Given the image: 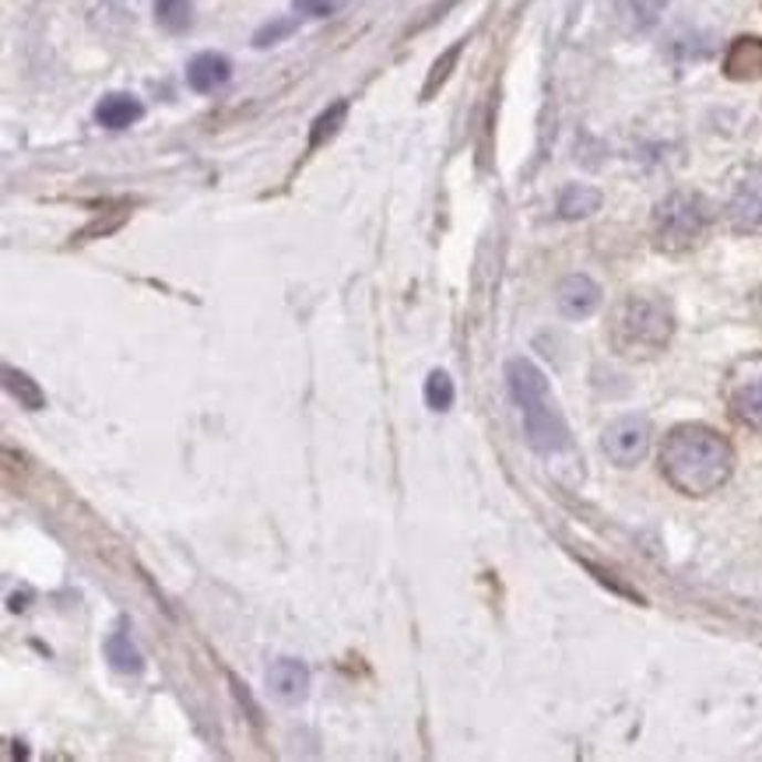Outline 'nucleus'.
<instances>
[{"label":"nucleus","instance_id":"nucleus-1","mask_svg":"<svg viewBox=\"0 0 762 762\" xmlns=\"http://www.w3.org/2000/svg\"><path fill=\"white\" fill-rule=\"evenodd\" d=\"M734 471V450L724 436L710 426L681 422L665 436L660 447V474H665L681 495L703 499L717 492Z\"/></svg>","mask_w":762,"mask_h":762},{"label":"nucleus","instance_id":"nucleus-2","mask_svg":"<svg viewBox=\"0 0 762 762\" xmlns=\"http://www.w3.org/2000/svg\"><path fill=\"white\" fill-rule=\"evenodd\" d=\"M507 384L510 394L524 415V432L528 443L537 453H559L570 447V429L563 422V415L555 411L549 397V379L531 358H510L507 363Z\"/></svg>","mask_w":762,"mask_h":762},{"label":"nucleus","instance_id":"nucleus-3","mask_svg":"<svg viewBox=\"0 0 762 762\" xmlns=\"http://www.w3.org/2000/svg\"><path fill=\"white\" fill-rule=\"evenodd\" d=\"M671 334H675V316L665 299H654V295H633L612 316V345L626 358L665 352Z\"/></svg>","mask_w":762,"mask_h":762},{"label":"nucleus","instance_id":"nucleus-4","mask_svg":"<svg viewBox=\"0 0 762 762\" xmlns=\"http://www.w3.org/2000/svg\"><path fill=\"white\" fill-rule=\"evenodd\" d=\"M710 205L696 190H675L654 208V247L660 253H686L703 239Z\"/></svg>","mask_w":762,"mask_h":762},{"label":"nucleus","instance_id":"nucleus-5","mask_svg":"<svg viewBox=\"0 0 762 762\" xmlns=\"http://www.w3.org/2000/svg\"><path fill=\"white\" fill-rule=\"evenodd\" d=\"M728 408L741 426L762 432V352L738 358L724 379Z\"/></svg>","mask_w":762,"mask_h":762},{"label":"nucleus","instance_id":"nucleus-6","mask_svg":"<svg viewBox=\"0 0 762 762\" xmlns=\"http://www.w3.org/2000/svg\"><path fill=\"white\" fill-rule=\"evenodd\" d=\"M601 450H605V457L618 468L639 464V460H644L647 450H650V422H647V418H639V415L618 418V422H612L605 429V436H601Z\"/></svg>","mask_w":762,"mask_h":762},{"label":"nucleus","instance_id":"nucleus-7","mask_svg":"<svg viewBox=\"0 0 762 762\" xmlns=\"http://www.w3.org/2000/svg\"><path fill=\"white\" fill-rule=\"evenodd\" d=\"M728 222L734 232H762V169H749L728 197Z\"/></svg>","mask_w":762,"mask_h":762},{"label":"nucleus","instance_id":"nucleus-8","mask_svg":"<svg viewBox=\"0 0 762 762\" xmlns=\"http://www.w3.org/2000/svg\"><path fill=\"white\" fill-rule=\"evenodd\" d=\"M268 689L278 703H289V707L303 703L306 692H310V668L295 657L274 660V665L268 668Z\"/></svg>","mask_w":762,"mask_h":762},{"label":"nucleus","instance_id":"nucleus-9","mask_svg":"<svg viewBox=\"0 0 762 762\" xmlns=\"http://www.w3.org/2000/svg\"><path fill=\"white\" fill-rule=\"evenodd\" d=\"M555 303H559V313H563V316L584 320L601 306V289H597V282H591L587 274H570V278L559 282Z\"/></svg>","mask_w":762,"mask_h":762},{"label":"nucleus","instance_id":"nucleus-10","mask_svg":"<svg viewBox=\"0 0 762 762\" xmlns=\"http://www.w3.org/2000/svg\"><path fill=\"white\" fill-rule=\"evenodd\" d=\"M724 74L731 82H755V77H762V39L755 35L734 39L724 56Z\"/></svg>","mask_w":762,"mask_h":762},{"label":"nucleus","instance_id":"nucleus-11","mask_svg":"<svg viewBox=\"0 0 762 762\" xmlns=\"http://www.w3.org/2000/svg\"><path fill=\"white\" fill-rule=\"evenodd\" d=\"M232 77V64L222 53H197L187 64V82L194 92H215Z\"/></svg>","mask_w":762,"mask_h":762},{"label":"nucleus","instance_id":"nucleus-12","mask_svg":"<svg viewBox=\"0 0 762 762\" xmlns=\"http://www.w3.org/2000/svg\"><path fill=\"white\" fill-rule=\"evenodd\" d=\"M142 116H145V106L137 103L134 95H124V92L106 95L103 103L95 106V119H98L103 127H109V131H124V127L137 124Z\"/></svg>","mask_w":762,"mask_h":762},{"label":"nucleus","instance_id":"nucleus-13","mask_svg":"<svg viewBox=\"0 0 762 762\" xmlns=\"http://www.w3.org/2000/svg\"><path fill=\"white\" fill-rule=\"evenodd\" d=\"M597 208H601V190H594L587 184H570L563 194H559V215L570 218V222L591 218Z\"/></svg>","mask_w":762,"mask_h":762},{"label":"nucleus","instance_id":"nucleus-14","mask_svg":"<svg viewBox=\"0 0 762 762\" xmlns=\"http://www.w3.org/2000/svg\"><path fill=\"white\" fill-rule=\"evenodd\" d=\"M4 387H8V394H11L25 411H43V408H46V394H43V387H39L29 373L14 369V366H4Z\"/></svg>","mask_w":762,"mask_h":762},{"label":"nucleus","instance_id":"nucleus-15","mask_svg":"<svg viewBox=\"0 0 762 762\" xmlns=\"http://www.w3.org/2000/svg\"><path fill=\"white\" fill-rule=\"evenodd\" d=\"M106 660L124 675H142L145 671V657L134 647V639L127 633H109L106 639Z\"/></svg>","mask_w":762,"mask_h":762},{"label":"nucleus","instance_id":"nucleus-16","mask_svg":"<svg viewBox=\"0 0 762 762\" xmlns=\"http://www.w3.org/2000/svg\"><path fill=\"white\" fill-rule=\"evenodd\" d=\"M155 22L166 32H184L194 22L190 0H155Z\"/></svg>","mask_w":762,"mask_h":762},{"label":"nucleus","instance_id":"nucleus-17","mask_svg":"<svg viewBox=\"0 0 762 762\" xmlns=\"http://www.w3.org/2000/svg\"><path fill=\"white\" fill-rule=\"evenodd\" d=\"M345 116H348V103H334L331 109H324L316 116V124L310 131V148H320V145H327L331 137L341 131V124H345Z\"/></svg>","mask_w":762,"mask_h":762},{"label":"nucleus","instance_id":"nucleus-18","mask_svg":"<svg viewBox=\"0 0 762 762\" xmlns=\"http://www.w3.org/2000/svg\"><path fill=\"white\" fill-rule=\"evenodd\" d=\"M453 397H457L453 379L443 369H432L429 379H426V405L432 411H450L453 408Z\"/></svg>","mask_w":762,"mask_h":762},{"label":"nucleus","instance_id":"nucleus-19","mask_svg":"<svg viewBox=\"0 0 762 762\" xmlns=\"http://www.w3.org/2000/svg\"><path fill=\"white\" fill-rule=\"evenodd\" d=\"M460 50H464V39H460V43H453L443 56L436 60L432 64V71H429V77H426V88H422V98H432L439 88H443V82L450 77V71L457 67V56H460Z\"/></svg>","mask_w":762,"mask_h":762},{"label":"nucleus","instance_id":"nucleus-20","mask_svg":"<svg viewBox=\"0 0 762 762\" xmlns=\"http://www.w3.org/2000/svg\"><path fill=\"white\" fill-rule=\"evenodd\" d=\"M622 11L629 14L633 29H650L665 14V0H622Z\"/></svg>","mask_w":762,"mask_h":762},{"label":"nucleus","instance_id":"nucleus-21","mask_svg":"<svg viewBox=\"0 0 762 762\" xmlns=\"http://www.w3.org/2000/svg\"><path fill=\"white\" fill-rule=\"evenodd\" d=\"M292 22H274V25H264V29H260L257 35H253V46H260V50H264V46H274V43H282V39L285 35H292Z\"/></svg>","mask_w":762,"mask_h":762},{"label":"nucleus","instance_id":"nucleus-22","mask_svg":"<svg viewBox=\"0 0 762 762\" xmlns=\"http://www.w3.org/2000/svg\"><path fill=\"white\" fill-rule=\"evenodd\" d=\"M341 8V0H295V11L306 18H327Z\"/></svg>","mask_w":762,"mask_h":762},{"label":"nucleus","instance_id":"nucleus-23","mask_svg":"<svg viewBox=\"0 0 762 762\" xmlns=\"http://www.w3.org/2000/svg\"><path fill=\"white\" fill-rule=\"evenodd\" d=\"M587 570L601 580V584H605V587H612L615 594H622V597H629V601H644V597H639L633 587H626V584H622V580H615V573H608V570H601V566H594V563H587Z\"/></svg>","mask_w":762,"mask_h":762},{"label":"nucleus","instance_id":"nucleus-24","mask_svg":"<svg viewBox=\"0 0 762 762\" xmlns=\"http://www.w3.org/2000/svg\"><path fill=\"white\" fill-rule=\"evenodd\" d=\"M229 686H232V692H236V699H239V707H247L250 720H253V724H260V710H257L253 696L247 692V686H243V681H239L236 675H229Z\"/></svg>","mask_w":762,"mask_h":762},{"label":"nucleus","instance_id":"nucleus-25","mask_svg":"<svg viewBox=\"0 0 762 762\" xmlns=\"http://www.w3.org/2000/svg\"><path fill=\"white\" fill-rule=\"evenodd\" d=\"M759 310H762V295H759Z\"/></svg>","mask_w":762,"mask_h":762}]
</instances>
